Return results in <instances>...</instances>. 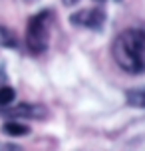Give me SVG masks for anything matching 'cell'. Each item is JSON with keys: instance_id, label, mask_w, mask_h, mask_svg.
<instances>
[{"instance_id": "6da1fadb", "label": "cell", "mask_w": 145, "mask_h": 151, "mask_svg": "<svg viewBox=\"0 0 145 151\" xmlns=\"http://www.w3.org/2000/svg\"><path fill=\"white\" fill-rule=\"evenodd\" d=\"M111 56L115 64L127 74L145 72V32L129 28L117 34L111 44Z\"/></svg>"}, {"instance_id": "7a4b0ae2", "label": "cell", "mask_w": 145, "mask_h": 151, "mask_svg": "<svg viewBox=\"0 0 145 151\" xmlns=\"http://www.w3.org/2000/svg\"><path fill=\"white\" fill-rule=\"evenodd\" d=\"M52 24H54L52 10H42L28 20V24H26V48H28V52L42 54L48 48Z\"/></svg>"}, {"instance_id": "3957f363", "label": "cell", "mask_w": 145, "mask_h": 151, "mask_svg": "<svg viewBox=\"0 0 145 151\" xmlns=\"http://www.w3.org/2000/svg\"><path fill=\"white\" fill-rule=\"evenodd\" d=\"M70 24L78 28H88V30H99L106 24V12L101 8H85L76 14L70 16Z\"/></svg>"}, {"instance_id": "277c9868", "label": "cell", "mask_w": 145, "mask_h": 151, "mask_svg": "<svg viewBox=\"0 0 145 151\" xmlns=\"http://www.w3.org/2000/svg\"><path fill=\"white\" fill-rule=\"evenodd\" d=\"M4 115L8 117H28V119H42L46 115V107L36 104H18V106L4 109Z\"/></svg>"}, {"instance_id": "5b68a950", "label": "cell", "mask_w": 145, "mask_h": 151, "mask_svg": "<svg viewBox=\"0 0 145 151\" xmlns=\"http://www.w3.org/2000/svg\"><path fill=\"white\" fill-rule=\"evenodd\" d=\"M125 99L131 107H141L145 109V86L143 88H133L125 93Z\"/></svg>"}, {"instance_id": "8992f818", "label": "cell", "mask_w": 145, "mask_h": 151, "mask_svg": "<svg viewBox=\"0 0 145 151\" xmlns=\"http://www.w3.org/2000/svg\"><path fill=\"white\" fill-rule=\"evenodd\" d=\"M2 131H4L6 135H12V137L30 133L28 125H22V123H18V121H6V123H4V127H2Z\"/></svg>"}, {"instance_id": "52a82bcc", "label": "cell", "mask_w": 145, "mask_h": 151, "mask_svg": "<svg viewBox=\"0 0 145 151\" xmlns=\"http://www.w3.org/2000/svg\"><path fill=\"white\" fill-rule=\"evenodd\" d=\"M0 46H4V48H16L18 46V40H16L14 32L8 30L6 26H2V24H0Z\"/></svg>"}, {"instance_id": "ba28073f", "label": "cell", "mask_w": 145, "mask_h": 151, "mask_svg": "<svg viewBox=\"0 0 145 151\" xmlns=\"http://www.w3.org/2000/svg\"><path fill=\"white\" fill-rule=\"evenodd\" d=\"M16 98V91L14 88H10V86H2L0 88V106L2 107H8Z\"/></svg>"}, {"instance_id": "9c48e42d", "label": "cell", "mask_w": 145, "mask_h": 151, "mask_svg": "<svg viewBox=\"0 0 145 151\" xmlns=\"http://www.w3.org/2000/svg\"><path fill=\"white\" fill-rule=\"evenodd\" d=\"M62 2H64L66 6H74V4H78V2H80V0H62Z\"/></svg>"}, {"instance_id": "30bf717a", "label": "cell", "mask_w": 145, "mask_h": 151, "mask_svg": "<svg viewBox=\"0 0 145 151\" xmlns=\"http://www.w3.org/2000/svg\"><path fill=\"white\" fill-rule=\"evenodd\" d=\"M93 2H99V4H101V2H106V0H93Z\"/></svg>"}, {"instance_id": "8fae6325", "label": "cell", "mask_w": 145, "mask_h": 151, "mask_svg": "<svg viewBox=\"0 0 145 151\" xmlns=\"http://www.w3.org/2000/svg\"><path fill=\"white\" fill-rule=\"evenodd\" d=\"M26 2H34V0H26Z\"/></svg>"}]
</instances>
